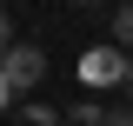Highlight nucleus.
I'll list each match as a JSON object with an SVG mask.
<instances>
[{
    "label": "nucleus",
    "instance_id": "3",
    "mask_svg": "<svg viewBox=\"0 0 133 126\" xmlns=\"http://www.w3.org/2000/svg\"><path fill=\"white\" fill-rule=\"evenodd\" d=\"M100 126H133V106H113V113H100Z\"/></svg>",
    "mask_w": 133,
    "mask_h": 126
},
{
    "label": "nucleus",
    "instance_id": "4",
    "mask_svg": "<svg viewBox=\"0 0 133 126\" xmlns=\"http://www.w3.org/2000/svg\"><path fill=\"white\" fill-rule=\"evenodd\" d=\"M7 53H14V20L0 13V60H7Z\"/></svg>",
    "mask_w": 133,
    "mask_h": 126
},
{
    "label": "nucleus",
    "instance_id": "2",
    "mask_svg": "<svg viewBox=\"0 0 133 126\" xmlns=\"http://www.w3.org/2000/svg\"><path fill=\"white\" fill-rule=\"evenodd\" d=\"M113 47L133 53V0H120V13H113Z\"/></svg>",
    "mask_w": 133,
    "mask_h": 126
},
{
    "label": "nucleus",
    "instance_id": "5",
    "mask_svg": "<svg viewBox=\"0 0 133 126\" xmlns=\"http://www.w3.org/2000/svg\"><path fill=\"white\" fill-rule=\"evenodd\" d=\"M7 106H14V93H7V80H0V113H7Z\"/></svg>",
    "mask_w": 133,
    "mask_h": 126
},
{
    "label": "nucleus",
    "instance_id": "1",
    "mask_svg": "<svg viewBox=\"0 0 133 126\" xmlns=\"http://www.w3.org/2000/svg\"><path fill=\"white\" fill-rule=\"evenodd\" d=\"M0 80H7V93H33V86H40V80H47V53L33 47V40H20L14 53H7V60H0Z\"/></svg>",
    "mask_w": 133,
    "mask_h": 126
},
{
    "label": "nucleus",
    "instance_id": "6",
    "mask_svg": "<svg viewBox=\"0 0 133 126\" xmlns=\"http://www.w3.org/2000/svg\"><path fill=\"white\" fill-rule=\"evenodd\" d=\"M66 7H107V0H66Z\"/></svg>",
    "mask_w": 133,
    "mask_h": 126
},
{
    "label": "nucleus",
    "instance_id": "7",
    "mask_svg": "<svg viewBox=\"0 0 133 126\" xmlns=\"http://www.w3.org/2000/svg\"><path fill=\"white\" fill-rule=\"evenodd\" d=\"M127 93H133V60H127Z\"/></svg>",
    "mask_w": 133,
    "mask_h": 126
}]
</instances>
